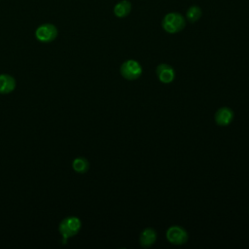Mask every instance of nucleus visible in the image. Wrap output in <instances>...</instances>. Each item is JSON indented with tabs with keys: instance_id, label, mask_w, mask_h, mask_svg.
I'll return each instance as SVG.
<instances>
[{
	"instance_id": "1",
	"label": "nucleus",
	"mask_w": 249,
	"mask_h": 249,
	"mask_svg": "<svg viewBox=\"0 0 249 249\" xmlns=\"http://www.w3.org/2000/svg\"><path fill=\"white\" fill-rule=\"evenodd\" d=\"M82 222L76 216L65 217L58 226V231L62 237L61 242L65 244L68 238L75 236L81 230Z\"/></svg>"
},
{
	"instance_id": "2",
	"label": "nucleus",
	"mask_w": 249,
	"mask_h": 249,
	"mask_svg": "<svg viewBox=\"0 0 249 249\" xmlns=\"http://www.w3.org/2000/svg\"><path fill=\"white\" fill-rule=\"evenodd\" d=\"M186 26V19L180 14L171 12L166 14L161 20V27L169 34H175L183 30Z\"/></svg>"
},
{
	"instance_id": "3",
	"label": "nucleus",
	"mask_w": 249,
	"mask_h": 249,
	"mask_svg": "<svg viewBox=\"0 0 249 249\" xmlns=\"http://www.w3.org/2000/svg\"><path fill=\"white\" fill-rule=\"evenodd\" d=\"M142 66L135 59H127L124 61L120 67V73L125 80L134 81L142 75Z\"/></svg>"
},
{
	"instance_id": "4",
	"label": "nucleus",
	"mask_w": 249,
	"mask_h": 249,
	"mask_svg": "<svg viewBox=\"0 0 249 249\" xmlns=\"http://www.w3.org/2000/svg\"><path fill=\"white\" fill-rule=\"evenodd\" d=\"M165 236L167 241L173 245H183L189 239L187 231L184 228L177 225L170 226L166 230Z\"/></svg>"
},
{
	"instance_id": "5",
	"label": "nucleus",
	"mask_w": 249,
	"mask_h": 249,
	"mask_svg": "<svg viewBox=\"0 0 249 249\" xmlns=\"http://www.w3.org/2000/svg\"><path fill=\"white\" fill-rule=\"evenodd\" d=\"M57 28L52 23H44L35 30V37L39 42L50 43L57 37Z\"/></svg>"
},
{
	"instance_id": "6",
	"label": "nucleus",
	"mask_w": 249,
	"mask_h": 249,
	"mask_svg": "<svg viewBox=\"0 0 249 249\" xmlns=\"http://www.w3.org/2000/svg\"><path fill=\"white\" fill-rule=\"evenodd\" d=\"M156 74L160 82L163 84H169L173 82L175 78V71L173 67L167 63H160L156 68Z\"/></svg>"
},
{
	"instance_id": "7",
	"label": "nucleus",
	"mask_w": 249,
	"mask_h": 249,
	"mask_svg": "<svg viewBox=\"0 0 249 249\" xmlns=\"http://www.w3.org/2000/svg\"><path fill=\"white\" fill-rule=\"evenodd\" d=\"M233 117L234 113L230 107H221L216 111L214 120L218 125L227 126L232 122Z\"/></svg>"
},
{
	"instance_id": "8",
	"label": "nucleus",
	"mask_w": 249,
	"mask_h": 249,
	"mask_svg": "<svg viewBox=\"0 0 249 249\" xmlns=\"http://www.w3.org/2000/svg\"><path fill=\"white\" fill-rule=\"evenodd\" d=\"M157 240V231L152 228L144 229L139 236V243L142 247H151Z\"/></svg>"
},
{
	"instance_id": "9",
	"label": "nucleus",
	"mask_w": 249,
	"mask_h": 249,
	"mask_svg": "<svg viewBox=\"0 0 249 249\" xmlns=\"http://www.w3.org/2000/svg\"><path fill=\"white\" fill-rule=\"evenodd\" d=\"M17 82L15 78L9 74H0V93L8 94L14 91Z\"/></svg>"
},
{
	"instance_id": "10",
	"label": "nucleus",
	"mask_w": 249,
	"mask_h": 249,
	"mask_svg": "<svg viewBox=\"0 0 249 249\" xmlns=\"http://www.w3.org/2000/svg\"><path fill=\"white\" fill-rule=\"evenodd\" d=\"M131 11V3L128 0H122L114 7V15L117 18H125Z\"/></svg>"
},
{
	"instance_id": "11",
	"label": "nucleus",
	"mask_w": 249,
	"mask_h": 249,
	"mask_svg": "<svg viewBox=\"0 0 249 249\" xmlns=\"http://www.w3.org/2000/svg\"><path fill=\"white\" fill-rule=\"evenodd\" d=\"M72 168L75 172L83 174L86 173L89 168V162L87 159L83 157H78L73 160L72 161Z\"/></svg>"
},
{
	"instance_id": "12",
	"label": "nucleus",
	"mask_w": 249,
	"mask_h": 249,
	"mask_svg": "<svg viewBox=\"0 0 249 249\" xmlns=\"http://www.w3.org/2000/svg\"><path fill=\"white\" fill-rule=\"evenodd\" d=\"M201 9L198 7V6H191L187 12H186V18L190 21V22H196L197 21L200 17H201Z\"/></svg>"
}]
</instances>
